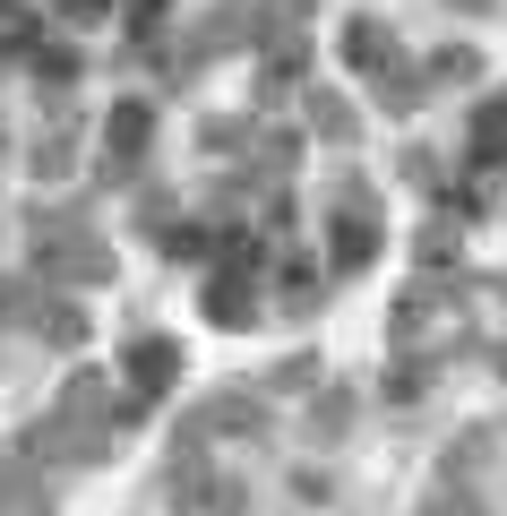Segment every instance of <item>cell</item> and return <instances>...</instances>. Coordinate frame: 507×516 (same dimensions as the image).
I'll return each mask as SVG.
<instances>
[{"label": "cell", "mask_w": 507, "mask_h": 516, "mask_svg": "<svg viewBox=\"0 0 507 516\" xmlns=\"http://www.w3.org/2000/svg\"><path fill=\"white\" fill-rule=\"evenodd\" d=\"M129 370H138V379H172V353H164V344H147V353H138Z\"/></svg>", "instance_id": "cell-2"}, {"label": "cell", "mask_w": 507, "mask_h": 516, "mask_svg": "<svg viewBox=\"0 0 507 516\" xmlns=\"http://www.w3.org/2000/svg\"><path fill=\"white\" fill-rule=\"evenodd\" d=\"M138 129H147V112H138V104H121V112H112V147L129 155V147H138Z\"/></svg>", "instance_id": "cell-1"}]
</instances>
